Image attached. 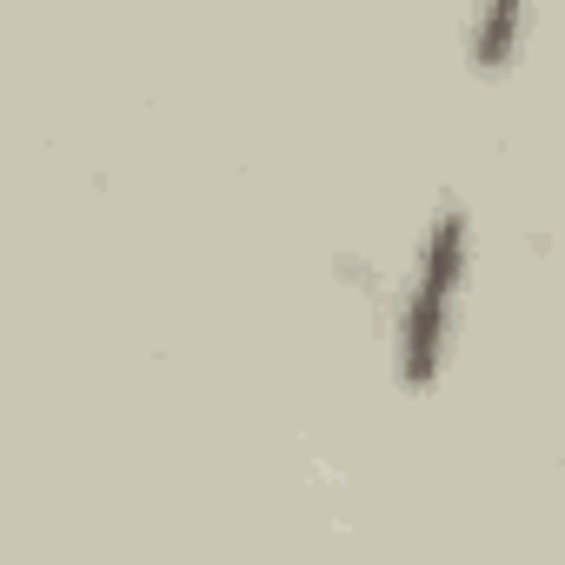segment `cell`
Masks as SVG:
<instances>
[{
	"instance_id": "obj_1",
	"label": "cell",
	"mask_w": 565,
	"mask_h": 565,
	"mask_svg": "<svg viewBox=\"0 0 565 565\" xmlns=\"http://www.w3.org/2000/svg\"><path fill=\"white\" fill-rule=\"evenodd\" d=\"M466 279H472V213L459 200H439L433 220L419 226L413 266L399 279V307H393V380L406 399H426L452 366Z\"/></svg>"
},
{
	"instance_id": "obj_2",
	"label": "cell",
	"mask_w": 565,
	"mask_h": 565,
	"mask_svg": "<svg viewBox=\"0 0 565 565\" xmlns=\"http://www.w3.org/2000/svg\"><path fill=\"white\" fill-rule=\"evenodd\" d=\"M532 21H539V0H472L466 14V67L499 81L519 67L525 41H532Z\"/></svg>"
}]
</instances>
